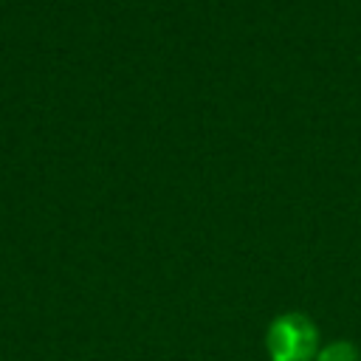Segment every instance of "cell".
Returning a JSON list of instances; mask_svg holds the SVG:
<instances>
[{
    "label": "cell",
    "instance_id": "6da1fadb",
    "mask_svg": "<svg viewBox=\"0 0 361 361\" xmlns=\"http://www.w3.org/2000/svg\"><path fill=\"white\" fill-rule=\"evenodd\" d=\"M265 344L271 361H313L319 353V333L307 316L282 313L271 322Z\"/></svg>",
    "mask_w": 361,
    "mask_h": 361
},
{
    "label": "cell",
    "instance_id": "7a4b0ae2",
    "mask_svg": "<svg viewBox=\"0 0 361 361\" xmlns=\"http://www.w3.org/2000/svg\"><path fill=\"white\" fill-rule=\"evenodd\" d=\"M313 361H358V353L350 341H333L316 353Z\"/></svg>",
    "mask_w": 361,
    "mask_h": 361
}]
</instances>
